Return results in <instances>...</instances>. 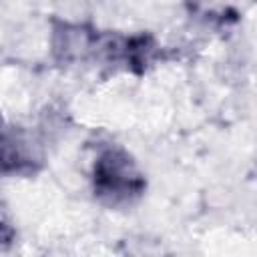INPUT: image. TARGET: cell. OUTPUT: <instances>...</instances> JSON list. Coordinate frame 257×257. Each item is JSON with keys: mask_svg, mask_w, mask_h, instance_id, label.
Instances as JSON below:
<instances>
[{"mask_svg": "<svg viewBox=\"0 0 257 257\" xmlns=\"http://www.w3.org/2000/svg\"><path fill=\"white\" fill-rule=\"evenodd\" d=\"M44 167V155L32 135L0 114V179L32 177Z\"/></svg>", "mask_w": 257, "mask_h": 257, "instance_id": "cell-4", "label": "cell"}, {"mask_svg": "<svg viewBox=\"0 0 257 257\" xmlns=\"http://www.w3.org/2000/svg\"><path fill=\"white\" fill-rule=\"evenodd\" d=\"M16 239V227L12 225L8 213L4 211V207L0 205V247L10 245Z\"/></svg>", "mask_w": 257, "mask_h": 257, "instance_id": "cell-5", "label": "cell"}, {"mask_svg": "<svg viewBox=\"0 0 257 257\" xmlns=\"http://www.w3.org/2000/svg\"><path fill=\"white\" fill-rule=\"evenodd\" d=\"M104 30L86 22H70L62 18L50 20V54L56 64L72 66L100 62Z\"/></svg>", "mask_w": 257, "mask_h": 257, "instance_id": "cell-2", "label": "cell"}, {"mask_svg": "<svg viewBox=\"0 0 257 257\" xmlns=\"http://www.w3.org/2000/svg\"><path fill=\"white\" fill-rule=\"evenodd\" d=\"M161 54H163V46L153 32L147 30L133 34L106 32L100 62L122 68L128 74L143 76L161 60Z\"/></svg>", "mask_w": 257, "mask_h": 257, "instance_id": "cell-3", "label": "cell"}, {"mask_svg": "<svg viewBox=\"0 0 257 257\" xmlns=\"http://www.w3.org/2000/svg\"><path fill=\"white\" fill-rule=\"evenodd\" d=\"M90 191L106 209H128L147 193V175L128 149L100 145L90 163Z\"/></svg>", "mask_w": 257, "mask_h": 257, "instance_id": "cell-1", "label": "cell"}]
</instances>
